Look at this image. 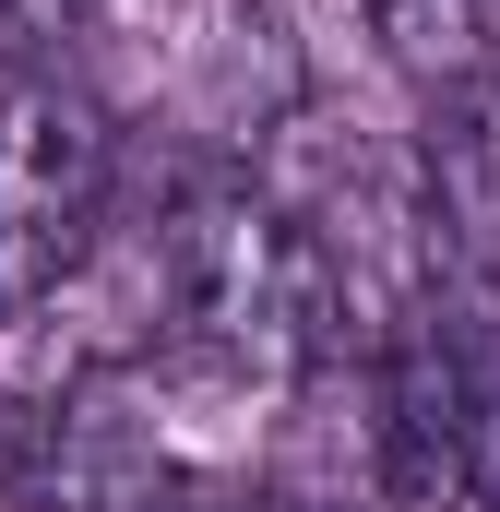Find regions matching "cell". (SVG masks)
Returning <instances> with one entry per match:
<instances>
[{"instance_id":"2","label":"cell","mask_w":500,"mask_h":512,"mask_svg":"<svg viewBox=\"0 0 500 512\" xmlns=\"http://www.w3.org/2000/svg\"><path fill=\"white\" fill-rule=\"evenodd\" d=\"M108 191H120V131L84 84H60V72L0 84V322L48 310L84 274Z\"/></svg>"},{"instance_id":"4","label":"cell","mask_w":500,"mask_h":512,"mask_svg":"<svg viewBox=\"0 0 500 512\" xmlns=\"http://www.w3.org/2000/svg\"><path fill=\"white\" fill-rule=\"evenodd\" d=\"M48 453H60V393H12L0 382V501L48 512Z\"/></svg>"},{"instance_id":"3","label":"cell","mask_w":500,"mask_h":512,"mask_svg":"<svg viewBox=\"0 0 500 512\" xmlns=\"http://www.w3.org/2000/svg\"><path fill=\"white\" fill-rule=\"evenodd\" d=\"M358 24L417 96H489L500 84V0H358Z\"/></svg>"},{"instance_id":"1","label":"cell","mask_w":500,"mask_h":512,"mask_svg":"<svg viewBox=\"0 0 500 512\" xmlns=\"http://www.w3.org/2000/svg\"><path fill=\"white\" fill-rule=\"evenodd\" d=\"M143 310H155L167 358H191L215 382H274L322 346V262L262 191L191 179L143 239Z\"/></svg>"},{"instance_id":"6","label":"cell","mask_w":500,"mask_h":512,"mask_svg":"<svg viewBox=\"0 0 500 512\" xmlns=\"http://www.w3.org/2000/svg\"><path fill=\"white\" fill-rule=\"evenodd\" d=\"M84 12H96V0H0V36H24V48H60V36H84Z\"/></svg>"},{"instance_id":"7","label":"cell","mask_w":500,"mask_h":512,"mask_svg":"<svg viewBox=\"0 0 500 512\" xmlns=\"http://www.w3.org/2000/svg\"><path fill=\"white\" fill-rule=\"evenodd\" d=\"M215 512H310V501H215Z\"/></svg>"},{"instance_id":"5","label":"cell","mask_w":500,"mask_h":512,"mask_svg":"<svg viewBox=\"0 0 500 512\" xmlns=\"http://www.w3.org/2000/svg\"><path fill=\"white\" fill-rule=\"evenodd\" d=\"M465 477L500 501V370H465Z\"/></svg>"}]
</instances>
